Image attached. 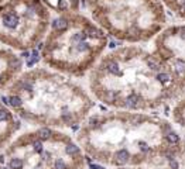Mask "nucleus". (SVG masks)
<instances>
[{
  "mask_svg": "<svg viewBox=\"0 0 185 169\" xmlns=\"http://www.w3.org/2000/svg\"><path fill=\"white\" fill-rule=\"evenodd\" d=\"M144 117L143 113L89 117L78 133L79 147L89 162L102 166H163L175 159L174 145L167 139L171 128L154 120L147 128L131 135Z\"/></svg>",
  "mask_w": 185,
  "mask_h": 169,
  "instance_id": "f257e3e1",
  "label": "nucleus"
},
{
  "mask_svg": "<svg viewBox=\"0 0 185 169\" xmlns=\"http://www.w3.org/2000/svg\"><path fill=\"white\" fill-rule=\"evenodd\" d=\"M1 102L26 121L75 128L93 104L84 89L44 71L24 74Z\"/></svg>",
  "mask_w": 185,
  "mask_h": 169,
  "instance_id": "f03ea898",
  "label": "nucleus"
},
{
  "mask_svg": "<svg viewBox=\"0 0 185 169\" xmlns=\"http://www.w3.org/2000/svg\"><path fill=\"white\" fill-rule=\"evenodd\" d=\"M85 158L79 144L41 127L13 142L3 164L7 169H84Z\"/></svg>",
  "mask_w": 185,
  "mask_h": 169,
  "instance_id": "7ed1b4c3",
  "label": "nucleus"
},
{
  "mask_svg": "<svg viewBox=\"0 0 185 169\" xmlns=\"http://www.w3.org/2000/svg\"><path fill=\"white\" fill-rule=\"evenodd\" d=\"M106 42L105 32L88 21L71 32H68L66 25L59 31L52 30L44 45L43 58L55 69L79 76L96 61Z\"/></svg>",
  "mask_w": 185,
  "mask_h": 169,
  "instance_id": "20e7f679",
  "label": "nucleus"
},
{
  "mask_svg": "<svg viewBox=\"0 0 185 169\" xmlns=\"http://www.w3.org/2000/svg\"><path fill=\"white\" fill-rule=\"evenodd\" d=\"M23 68V61L20 56L9 52L0 51V87L4 86L16 74H19Z\"/></svg>",
  "mask_w": 185,
  "mask_h": 169,
  "instance_id": "39448f33",
  "label": "nucleus"
},
{
  "mask_svg": "<svg viewBox=\"0 0 185 169\" xmlns=\"http://www.w3.org/2000/svg\"><path fill=\"white\" fill-rule=\"evenodd\" d=\"M20 128V120L13 116L4 103H0V149L4 147L11 135Z\"/></svg>",
  "mask_w": 185,
  "mask_h": 169,
  "instance_id": "423d86ee",
  "label": "nucleus"
},
{
  "mask_svg": "<svg viewBox=\"0 0 185 169\" xmlns=\"http://www.w3.org/2000/svg\"><path fill=\"white\" fill-rule=\"evenodd\" d=\"M181 10L185 11V0H182V4H181Z\"/></svg>",
  "mask_w": 185,
  "mask_h": 169,
  "instance_id": "0eeeda50",
  "label": "nucleus"
}]
</instances>
